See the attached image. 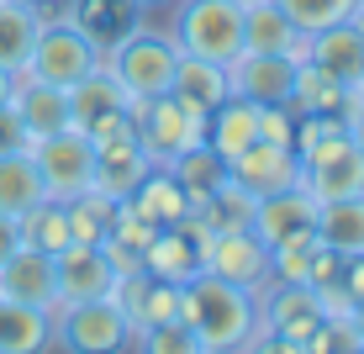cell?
Instances as JSON below:
<instances>
[{
	"mask_svg": "<svg viewBox=\"0 0 364 354\" xmlns=\"http://www.w3.org/2000/svg\"><path fill=\"white\" fill-rule=\"evenodd\" d=\"M348 21H354V27H359V37H364V11H354V16H348Z\"/></svg>",
	"mask_w": 364,
	"mask_h": 354,
	"instance_id": "cell-43",
	"label": "cell"
},
{
	"mask_svg": "<svg viewBox=\"0 0 364 354\" xmlns=\"http://www.w3.org/2000/svg\"><path fill=\"white\" fill-rule=\"evenodd\" d=\"M348 90L343 80H333L328 69H317L311 58H301L296 64V80H291V95H285V106L296 111V117H333V111H348Z\"/></svg>",
	"mask_w": 364,
	"mask_h": 354,
	"instance_id": "cell-24",
	"label": "cell"
},
{
	"mask_svg": "<svg viewBox=\"0 0 364 354\" xmlns=\"http://www.w3.org/2000/svg\"><path fill=\"white\" fill-rule=\"evenodd\" d=\"M53 344V318L0 296V354H37Z\"/></svg>",
	"mask_w": 364,
	"mask_h": 354,
	"instance_id": "cell-30",
	"label": "cell"
},
{
	"mask_svg": "<svg viewBox=\"0 0 364 354\" xmlns=\"http://www.w3.org/2000/svg\"><path fill=\"white\" fill-rule=\"evenodd\" d=\"M274 6L285 11V16L296 21L301 32H322V27H333V21H348L359 11V0H274Z\"/></svg>",
	"mask_w": 364,
	"mask_h": 354,
	"instance_id": "cell-35",
	"label": "cell"
},
{
	"mask_svg": "<svg viewBox=\"0 0 364 354\" xmlns=\"http://www.w3.org/2000/svg\"><path fill=\"white\" fill-rule=\"evenodd\" d=\"M180 291H185L180 281H159V275H148V296H143V323H137V333L180 318ZM137 333H132V338H137Z\"/></svg>",
	"mask_w": 364,
	"mask_h": 354,
	"instance_id": "cell-36",
	"label": "cell"
},
{
	"mask_svg": "<svg viewBox=\"0 0 364 354\" xmlns=\"http://www.w3.org/2000/svg\"><path fill=\"white\" fill-rule=\"evenodd\" d=\"M254 301H259V328L248 338V349H306V338L322 323V307L311 296V286L269 281Z\"/></svg>",
	"mask_w": 364,
	"mask_h": 354,
	"instance_id": "cell-4",
	"label": "cell"
},
{
	"mask_svg": "<svg viewBox=\"0 0 364 354\" xmlns=\"http://www.w3.org/2000/svg\"><path fill=\"white\" fill-rule=\"evenodd\" d=\"M16 244H21V233H16V217H6V212H0V259H6Z\"/></svg>",
	"mask_w": 364,
	"mask_h": 354,
	"instance_id": "cell-39",
	"label": "cell"
},
{
	"mask_svg": "<svg viewBox=\"0 0 364 354\" xmlns=\"http://www.w3.org/2000/svg\"><path fill=\"white\" fill-rule=\"evenodd\" d=\"M11 106H16L27 137H48V132H64L69 127V95L58 85H43L32 74H16V90H11Z\"/></svg>",
	"mask_w": 364,
	"mask_h": 354,
	"instance_id": "cell-21",
	"label": "cell"
},
{
	"mask_svg": "<svg viewBox=\"0 0 364 354\" xmlns=\"http://www.w3.org/2000/svg\"><path fill=\"white\" fill-rule=\"evenodd\" d=\"M164 170L180 180V191L191 196V212H200V201L228 180V159H222L211 143H196V148H185V154H174Z\"/></svg>",
	"mask_w": 364,
	"mask_h": 354,
	"instance_id": "cell-27",
	"label": "cell"
},
{
	"mask_svg": "<svg viewBox=\"0 0 364 354\" xmlns=\"http://www.w3.org/2000/svg\"><path fill=\"white\" fill-rule=\"evenodd\" d=\"M111 270L106 249L100 244H69L53 254V286H58V307L64 301H95V296H111Z\"/></svg>",
	"mask_w": 364,
	"mask_h": 354,
	"instance_id": "cell-15",
	"label": "cell"
},
{
	"mask_svg": "<svg viewBox=\"0 0 364 354\" xmlns=\"http://www.w3.org/2000/svg\"><path fill=\"white\" fill-rule=\"evenodd\" d=\"M354 328H359V344H364V296L354 301Z\"/></svg>",
	"mask_w": 364,
	"mask_h": 354,
	"instance_id": "cell-41",
	"label": "cell"
},
{
	"mask_svg": "<svg viewBox=\"0 0 364 354\" xmlns=\"http://www.w3.org/2000/svg\"><path fill=\"white\" fill-rule=\"evenodd\" d=\"M132 122H137V143H143V154L154 164H169L174 154L206 143V117L191 111L180 95H169V90L154 95V100H137Z\"/></svg>",
	"mask_w": 364,
	"mask_h": 354,
	"instance_id": "cell-6",
	"label": "cell"
},
{
	"mask_svg": "<svg viewBox=\"0 0 364 354\" xmlns=\"http://www.w3.org/2000/svg\"><path fill=\"white\" fill-rule=\"evenodd\" d=\"M169 32L180 43V53L232 64L243 53V6L237 0H174Z\"/></svg>",
	"mask_w": 364,
	"mask_h": 354,
	"instance_id": "cell-3",
	"label": "cell"
},
{
	"mask_svg": "<svg viewBox=\"0 0 364 354\" xmlns=\"http://www.w3.org/2000/svg\"><path fill=\"white\" fill-rule=\"evenodd\" d=\"M206 143L232 164L248 143H259V106H254V100H243V95H228L222 106H211V117H206Z\"/></svg>",
	"mask_w": 364,
	"mask_h": 354,
	"instance_id": "cell-26",
	"label": "cell"
},
{
	"mask_svg": "<svg viewBox=\"0 0 364 354\" xmlns=\"http://www.w3.org/2000/svg\"><path fill=\"white\" fill-rule=\"evenodd\" d=\"M343 132L364 148V100H348V111H343Z\"/></svg>",
	"mask_w": 364,
	"mask_h": 354,
	"instance_id": "cell-38",
	"label": "cell"
},
{
	"mask_svg": "<svg viewBox=\"0 0 364 354\" xmlns=\"http://www.w3.org/2000/svg\"><path fill=\"white\" fill-rule=\"evenodd\" d=\"M254 233L264 238V249H280V244H296V238H311V233H317V196H311L306 185H285V191L259 196Z\"/></svg>",
	"mask_w": 364,
	"mask_h": 354,
	"instance_id": "cell-12",
	"label": "cell"
},
{
	"mask_svg": "<svg viewBox=\"0 0 364 354\" xmlns=\"http://www.w3.org/2000/svg\"><path fill=\"white\" fill-rule=\"evenodd\" d=\"M53 16V6H21V0H0V69L21 74L37 48V32Z\"/></svg>",
	"mask_w": 364,
	"mask_h": 354,
	"instance_id": "cell-23",
	"label": "cell"
},
{
	"mask_svg": "<svg viewBox=\"0 0 364 354\" xmlns=\"http://www.w3.org/2000/svg\"><path fill=\"white\" fill-rule=\"evenodd\" d=\"M301 185L317 201L364 196V148L348 132H328L322 143H311L301 154Z\"/></svg>",
	"mask_w": 364,
	"mask_h": 354,
	"instance_id": "cell-9",
	"label": "cell"
},
{
	"mask_svg": "<svg viewBox=\"0 0 364 354\" xmlns=\"http://www.w3.org/2000/svg\"><path fill=\"white\" fill-rule=\"evenodd\" d=\"M180 323L196 333L200 354H232V349H248V338H254L259 301H254V291L228 286L200 270L180 291Z\"/></svg>",
	"mask_w": 364,
	"mask_h": 354,
	"instance_id": "cell-1",
	"label": "cell"
},
{
	"mask_svg": "<svg viewBox=\"0 0 364 354\" xmlns=\"http://www.w3.org/2000/svg\"><path fill=\"white\" fill-rule=\"evenodd\" d=\"M354 100H364V69H359V80H354Z\"/></svg>",
	"mask_w": 364,
	"mask_h": 354,
	"instance_id": "cell-42",
	"label": "cell"
},
{
	"mask_svg": "<svg viewBox=\"0 0 364 354\" xmlns=\"http://www.w3.org/2000/svg\"><path fill=\"white\" fill-rule=\"evenodd\" d=\"M58 21H69L80 37H90L100 53H106L111 43H122L127 32L143 27V21H148V6H143V0H64Z\"/></svg>",
	"mask_w": 364,
	"mask_h": 354,
	"instance_id": "cell-14",
	"label": "cell"
},
{
	"mask_svg": "<svg viewBox=\"0 0 364 354\" xmlns=\"http://www.w3.org/2000/svg\"><path fill=\"white\" fill-rule=\"evenodd\" d=\"M228 175L237 185H248L254 196H269V191H285V185H301V154L291 143L259 137V143H248L243 154L228 164Z\"/></svg>",
	"mask_w": 364,
	"mask_h": 354,
	"instance_id": "cell-16",
	"label": "cell"
},
{
	"mask_svg": "<svg viewBox=\"0 0 364 354\" xmlns=\"http://www.w3.org/2000/svg\"><path fill=\"white\" fill-rule=\"evenodd\" d=\"M254 212H259V196L248 191V185H237L232 175L217 185L206 201H200L196 217L211 227V233H222V227H254Z\"/></svg>",
	"mask_w": 364,
	"mask_h": 354,
	"instance_id": "cell-33",
	"label": "cell"
},
{
	"mask_svg": "<svg viewBox=\"0 0 364 354\" xmlns=\"http://www.w3.org/2000/svg\"><path fill=\"white\" fill-rule=\"evenodd\" d=\"M317 238L338 254H364V196L317 201Z\"/></svg>",
	"mask_w": 364,
	"mask_h": 354,
	"instance_id": "cell-28",
	"label": "cell"
},
{
	"mask_svg": "<svg viewBox=\"0 0 364 354\" xmlns=\"http://www.w3.org/2000/svg\"><path fill=\"white\" fill-rule=\"evenodd\" d=\"M169 95H180L191 111L211 117V106H222V100L232 95V85H228V64H211V58H191V53H185L180 64H174V85H169Z\"/></svg>",
	"mask_w": 364,
	"mask_h": 354,
	"instance_id": "cell-25",
	"label": "cell"
},
{
	"mask_svg": "<svg viewBox=\"0 0 364 354\" xmlns=\"http://www.w3.org/2000/svg\"><path fill=\"white\" fill-rule=\"evenodd\" d=\"M180 43H174V32L164 27H137L127 32L122 43H111L106 53H100V69L111 74V80L122 85L132 100H154V95H164L169 85H174V64H180Z\"/></svg>",
	"mask_w": 364,
	"mask_h": 354,
	"instance_id": "cell-2",
	"label": "cell"
},
{
	"mask_svg": "<svg viewBox=\"0 0 364 354\" xmlns=\"http://www.w3.org/2000/svg\"><path fill=\"white\" fill-rule=\"evenodd\" d=\"M359 11H364V0H359Z\"/></svg>",
	"mask_w": 364,
	"mask_h": 354,
	"instance_id": "cell-47",
	"label": "cell"
},
{
	"mask_svg": "<svg viewBox=\"0 0 364 354\" xmlns=\"http://www.w3.org/2000/svg\"><path fill=\"white\" fill-rule=\"evenodd\" d=\"M200 270L259 296V291L269 286V249H264V238H259L254 227H222V233H211Z\"/></svg>",
	"mask_w": 364,
	"mask_h": 354,
	"instance_id": "cell-11",
	"label": "cell"
},
{
	"mask_svg": "<svg viewBox=\"0 0 364 354\" xmlns=\"http://www.w3.org/2000/svg\"><path fill=\"white\" fill-rule=\"evenodd\" d=\"M243 48L248 53H280V58H291V64H301V58H306V32H301L274 0H259V6L243 11Z\"/></svg>",
	"mask_w": 364,
	"mask_h": 354,
	"instance_id": "cell-18",
	"label": "cell"
},
{
	"mask_svg": "<svg viewBox=\"0 0 364 354\" xmlns=\"http://www.w3.org/2000/svg\"><path fill=\"white\" fill-rule=\"evenodd\" d=\"M137 212H143L154 227H169V222H180V217H191V196L180 191V180L164 170V164H154V170L143 175V185L127 196Z\"/></svg>",
	"mask_w": 364,
	"mask_h": 354,
	"instance_id": "cell-29",
	"label": "cell"
},
{
	"mask_svg": "<svg viewBox=\"0 0 364 354\" xmlns=\"http://www.w3.org/2000/svg\"><path fill=\"white\" fill-rule=\"evenodd\" d=\"M11 90H16V74H11V69H0V106L11 100Z\"/></svg>",
	"mask_w": 364,
	"mask_h": 354,
	"instance_id": "cell-40",
	"label": "cell"
},
{
	"mask_svg": "<svg viewBox=\"0 0 364 354\" xmlns=\"http://www.w3.org/2000/svg\"><path fill=\"white\" fill-rule=\"evenodd\" d=\"M154 170V159L143 154V143L137 137H122V143H95V175L90 185L117 201H127L137 185H143V175Z\"/></svg>",
	"mask_w": 364,
	"mask_h": 354,
	"instance_id": "cell-20",
	"label": "cell"
},
{
	"mask_svg": "<svg viewBox=\"0 0 364 354\" xmlns=\"http://www.w3.org/2000/svg\"><path fill=\"white\" fill-rule=\"evenodd\" d=\"M21 6H53V0H21Z\"/></svg>",
	"mask_w": 364,
	"mask_h": 354,
	"instance_id": "cell-44",
	"label": "cell"
},
{
	"mask_svg": "<svg viewBox=\"0 0 364 354\" xmlns=\"http://www.w3.org/2000/svg\"><path fill=\"white\" fill-rule=\"evenodd\" d=\"M237 6H243V11H248V6H259V0H237Z\"/></svg>",
	"mask_w": 364,
	"mask_h": 354,
	"instance_id": "cell-46",
	"label": "cell"
},
{
	"mask_svg": "<svg viewBox=\"0 0 364 354\" xmlns=\"http://www.w3.org/2000/svg\"><path fill=\"white\" fill-rule=\"evenodd\" d=\"M16 148H32V137L27 127H21V117H16V106H0V154H16Z\"/></svg>",
	"mask_w": 364,
	"mask_h": 354,
	"instance_id": "cell-37",
	"label": "cell"
},
{
	"mask_svg": "<svg viewBox=\"0 0 364 354\" xmlns=\"http://www.w3.org/2000/svg\"><path fill=\"white\" fill-rule=\"evenodd\" d=\"M206 244H211V227L196 217H180V222H169V227H159L154 238H148V249H143V270L148 275H159V281H196L200 275V264H206Z\"/></svg>",
	"mask_w": 364,
	"mask_h": 354,
	"instance_id": "cell-10",
	"label": "cell"
},
{
	"mask_svg": "<svg viewBox=\"0 0 364 354\" xmlns=\"http://www.w3.org/2000/svg\"><path fill=\"white\" fill-rule=\"evenodd\" d=\"M306 58L354 90V80H359V69H364V37H359L354 21H333V27H322V32L306 37Z\"/></svg>",
	"mask_w": 364,
	"mask_h": 354,
	"instance_id": "cell-22",
	"label": "cell"
},
{
	"mask_svg": "<svg viewBox=\"0 0 364 354\" xmlns=\"http://www.w3.org/2000/svg\"><path fill=\"white\" fill-rule=\"evenodd\" d=\"M48 191H43V175H37V164L27 148H16V154H0V212L6 217H21L27 207H37Z\"/></svg>",
	"mask_w": 364,
	"mask_h": 354,
	"instance_id": "cell-31",
	"label": "cell"
},
{
	"mask_svg": "<svg viewBox=\"0 0 364 354\" xmlns=\"http://www.w3.org/2000/svg\"><path fill=\"white\" fill-rule=\"evenodd\" d=\"M16 233H21V244L43 249V254H58V249L74 244V238H69V212H64V201H53V196H43L37 207L21 212Z\"/></svg>",
	"mask_w": 364,
	"mask_h": 354,
	"instance_id": "cell-32",
	"label": "cell"
},
{
	"mask_svg": "<svg viewBox=\"0 0 364 354\" xmlns=\"http://www.w3.org/2000/svg\"><path fill=\"white\" fill-rule=\"evenodd\" d=\"M64 212H69V238L74 244H100V238L111 233V222H117V196H106V191L90 185V191L69 196Z\"/></svg>",
	"mask_w": 364,
	"mask_h": 354,
	"instance_id": "cell-34",
	"label": "cell"
},
{
	"mask_svg": "<svg viewBox=\"0 0 364 354\" xmlns=\"http://www.w3.org/2000/svg\"><path fill=\"white\" fill-rule=\"evenodd\" d=\"M143 6H174V0H143Z\"/></svg>",
	"mask_w": 364,
	"mask_h": 354,
	"instance_id": "cell-45",
	"label": "cell"
},
{
	"mask_svg": "<svg viewBox=\"0 0 364 354\" xmlns=\"http://www.w3.org/2000/svg\"><path fill=\"white\" fill-rule=\"evenodd\" d=\"M95 69H100V48L90 43V37H80L69 21L48 16L43 32H37V48H32V58H27V69H21V74H32V80H43V85H58V90H69V85H80L85 74H95Z\"/></svg>",
	"mask_w": 364,
	"mask_h": 354,
	"instance_id": "cell-7",
	"label": "cell"
},
{
	"mask_svg": "<svg viewBox=\"0 0 364 354\" xmlns=\"http://www.w3.org/2000/svg\"><path fill=\"white\" fill-rule=\"evenodd\" d=\"M0 296L21 301V307H37L53 318L58 307V286H53V254H43V249L32 244H16L6 259H0Z\"/></svg>",
	"mask_w": 364,
	"mask_h": 354,
	"instance_id": "cell-13",
	"label": "cell"
},
{
	"mask_svg": "<svg viewBox=\"0 0 364 354\" xmlns=\"http://www.w3.org/2000/svg\"><path fill=\"white\" fill-rule=\"evenodd\" d=\"M53 344L69 354H122L132 349V323L111 296L95 301H64L53 307Z\"/></svg>",
	"mask_w": 364,
	"mask_h": 354,
	"instance_id": "cell-5",
	"label": "cell"
},
{
	"mask_svg": "<svg viewBox=\"0 0 364 354\" xmlns=\"http://www.w3.org/2000/svg\"><path fill=\"white\" fill-rule=\"evenodd\" d=\"M69 127H80V132H95L100 122H111V117H122V111H132L137 100L122 90L117 80H111L106 69H95V74H85L80 85H69Z\"/></svg>",
	"mask_w": 364,
	"mask_h": 354,
	"instance_id": "cell-19",
	"label": "cell"
},
{
	"mask_svg": "<svg viewBox=\"0 0 364 354\" xmlns=\"http://www.w3.org/2000/svg\"><path fill=\"white\" fill-rule=\"evenodd\" d=\"M291 80H296V64H291V58H280V53H248V48H243V53L228 64L232 95L254 100V106H274V100H285V95H291Z\"/></svg>",
	"mask_w": 364,
	"mask_h": 354,
	"instance_id": "cell-17",
	"label": "cell"
},
{
	"mask_svg": "<svg viewBox=\"0 0 364 354\" xmlns=\"http://www.w3.org/2000/svg\"><path fill=\"white\" fill-rule=\"evenodd\" d=\"M32 164L43 175V191L53 201H69L80 191H90V175H95V143L85 137L80 127H64V132H48V137H32Z\"/></svg>",
	"mask_w": 364,
	"mask_h": 354,
	"instance_id": "cell-8",
	"label": "cell"
}]
</instances>
